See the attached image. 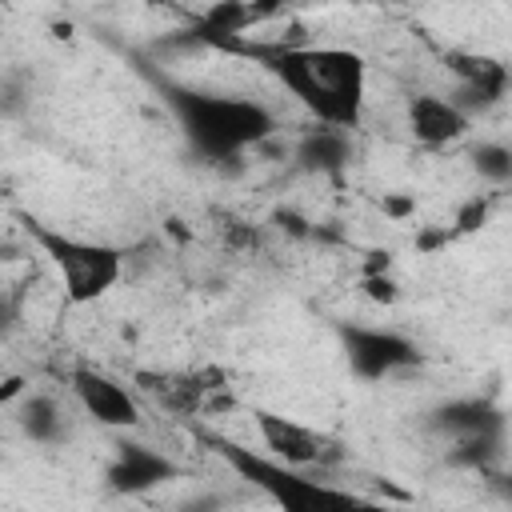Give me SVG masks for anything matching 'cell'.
<instances>
[{
    "instance_id": "6da1fadb",
    "label": "cell",
    "mask_w": 512,
    "mask_h": 512,
    "mask_svg": "<svg viewBox=\"0 0 512 512\" xmlns=\"http://www.w3.org/2000/svg\"><path fill=\"white\" fill-rule=\"evenodd\" d=\"M240 56H252L320 128L352 132L368 104V60L336 44H296V40H248Z\"/></svg>"
},
{
    "instance_id": "9a60e30c",
    "label": "cell",
    "mask_w": 512,
    "mask_h": 512,
    "mask_svg": "<svg viewBox=\"0 0 512 512\" xmlns=\"http://www.w3.org/2000/svg\"><path fill=\"white\" fill-rule=\"evenodd\" d=\"M468 164H472V172H476L484 184H492V188H504V184L512 180V148H508L504 140H480V144L468 152Z\"/></svg>"
},
{
    "instance_id": "8fae6325",
    "label": "cell",
    "mask_w": 512,
    "mask_h": 512,
    "mask_svg": "<svg viewBox=\"0 0 512 512\" xmlns=\"http://www.w3.org/2000/svg\"><path fill=\"white\" fill-rule=\"evenodd\" d=\"M12 424L20 428V436L36 448H60L72 436V416L60 404L56 392L44 388H28L16 404H12Z\"/></svg>"
},
{
    "instance_id": "8992f818",
    "label": "cell",
    "mask_w": 512,
    "mask_h": 512,
    "mask_svg": "<svg viewBox=\"0 0 512 512\" xmlns=\"http://www.w3.org/2000/svg\"><path fill=\"white\" fill-rule=\"evenodd\" d=\"M252 428L260 436V452L284 468H308V472H324L328 464L340 460V444L328 440L324 432L272 412V408H252Z\"/></svg>"
},
{
    "instance_id": "e0dca14e",
    "label": "cell",
    "mask_w": 512,
    "mask_h": 512,
    "mask_svg": "<svg viewBox=\"0 0 512 512\" xmlns=\"http://www.w3.org/2000/svg\"><path fill=\"white\" fill-rule=\"evenodd\" d=\"M488 212H492V200L488 196H472L456 208V220H452V236H468V232H480L488 224Z\"/></svg>"
},
{
    "instance_id": "9c48e42d",
    "label": "cell",
    "mask_w": 512,
    "mask_h": 512,
    "mask_svg": "<svg viewBox=\"0 0 512 512\" xmlns=\"http://www.w3.org/2000/svg\"><path fill=\"white\" fill-rule=\"evenodd\" d=\"M404 116H408L412 140L424 144V148H448V144L464 140L468 128H472V120H468L448 96H436V92H416V96H408Z\"/></svg>"
},
{
    "instance_id": "30bf717a",
    "label": "cell",
    "mask_w": 512,
    "mask_h": 512,
    "mask_svg": "<svg viewBox=\"0 0 512 512\" xmlns=\"http://www.w3.org/2000/svg\"><path fill=\"white\" fill-rule=\"evenodd\" d=\"M140 392H148L164 412L192 416L208 404L216 388H224L220 372H136Z\"/></svg>"
},
{
    "instance_id": "ffe728a7",
    "label": "cell",
    "mask_w": 512,
    "mask_h": 512,
    "mask_svg": "<svg viewBox=\"0 0 512 512\" xmlns=\"http://www.w3.org/2000/svg\"><path fill=\"white\" fill-rule=\"evenodd\" d=\"M380 208H384V216H392V220H408V216L416 212V200L404 196V192H384Z\"/></svg>"
},
{
    "instance_id": "3957f363",
    "label": "cell",
    "mask_w": 512,
    "mask_h": 512,
    "mask_svg": "<svg viewBox=\"0 0 512 512\" xmlns=\"http://www.w3.org/2000/svg\"><path fill=\"white\" fill-rule=\"evenodd\" d=\"M204 444L256 492H264L276 512H396L392 504L344 488L336 480H328L324 472H308V468H284L276 460H268L264 452L228 440V436H204Z\"/></svg>"
},
{
    "instance_id": "ac0fdd59",
    "label": "cell",
    "mask_w": 512,
    "mask_h": 512,
    "mask_svg": "<svg viewBox=\"0 0 512 512\" xmlns=\"http://www.w3.org/2000/svg\"><path fill=\"white\" fill-rule=\"evenodd\" d=\"M24 296H28V292H24L20 284L0 288V340L20 328V320H24Z\"/></svg>"
},
{
    "instance_id": "5b68a950",
    "label": "cell",
    "mask_w": 512,
    "mask_h": 512,
    "mask_svg": "<svg viewBox=\"0 0 512 512\" xmlns=\"http://www.w3.org/2000/svg\"><path fill=\"white\" fill-rule=\"evenodd\" d=\"M336 340H340L348 372L364 384H380V380H392V376L412 372V368L424 364L420 344L400 328L336 320Z\"/></svg>"
},
{
    "instance_id": "7a4b0ae2",
    "label": "cell",
    "mask_w": 512,
    "mask_h": 512,
    "mask_svg": "<svg viewBox=\"0 0 512 512\" xmlns=\"http://www.w3.org/2000/svg\"><path fill=\"white\" fill-rule=\"evenodd\" d=\"M160 100L172 112L184 144L216 168L244 160V152H256L264 140L280 136V116L264 100L240 92H208L160 80Z\"/></svg>"
},
{
    "instance_id": "4fadbf2b",
    "label": "cell",
    "mask_w": 512,
    "mask_h": 512,
    "mask_svg": "<svg viewBox=\"0 0 512 512\" xmlns=\"http://www.w3.org/2000/svg\"><path fill=\"white\" fill-rule=\"evenodd\" d=\"M300 172H320V176H336L352 164V132H336V128H308L304 136H296V144L288 148Z\"/></svg>"
},
{
    "instance_id": "7402d4cb",
    "label": "cell",
    "mask_w": 512,
    "mask_h": 512,
    "mask_svg": "<svg viewBox=\"0 0 512 512\" xmlns=\"http://www.w3.org/2000/svg\"><path fill=\"white\" fill-rule=\"evenodd\" d=\"M384 272H392V256L388 252H368L360 276H384Z\"/></svg>"
},
{
    "instance_id": "2e32d148",
    "label": "cell",
    "mask_w": 512,
    "mask_h": 512,
    "mask_svg": "<svg viewBox=\"0 0 512 512\" xmlns=\"http://www.w3.org/2000/svg\"><path fill=\"white\" fill-rule=\"evenodd\" d=\"M32 108V72L4 68L0 72V120H20Z\"/></svg>"
},
{
    "instance_id": "603a6c76",
    "label": "cell",
    "mask_w": 512,
    "mask_h": 512,
    "mask_svg": "<svg viewBox=\"0 0 512 512\" xmlns=\"http://www.w3.org/2000/svg\"><path fill=\"white\" fill-rule=\"evenodd\" d=\"M24 392H28V380H24V376H8V380H0V404L20 400Z\"/></svg>"
},
{
    "instance_id": "277c9868",
    "label": "cell",
    "mask_w": 512,
    "mask_h": 512,
    "mask_svg": "<svg viewBox=\"0 0 512 512\" xmlns=\"http://www.w3.org/2000/svg\"><path fill=\"white\" fill-rule=\"evenodd\" d=\"M24 236L40 248V256L56 268L60 276V292L72 308H88L100 304L120 280H124V248L108 244V240H88V236H72L64 228H52L28 212H16Z\"/></svg>"
},
{
    "instance_id": "52a82bcc",
    "label": "cell",
    "mask_w": 512,
    "mask_h": 512,
    "mask_svg": "<svg viewBox=\"0 0 512 512\" xmlns=\"http://www.w3.org/2000/svg\"><path fill=\"white\" fill-rule=\"evenodd\" d=\"M68 392H72L76 408L108 432H136L144 424V408H140L136 392L96 364H72Z\"/></svg>"
},
{
    "instance_id": "44dd1931",
    "label": "cell",
    "mask_w": 512,
    "mask_h": 512,
    "mask_svg": "<svg viewBox=\"0 0 512 512\" xmlns=\"http://www.w3.org/2000/svg\"><path fill=\"white\" fill-rule=\"evenodd\" d=\"M448 240H452V228H424V232L416 236V252L432 256V252H440Z\"/></svg>"
},
{
    "instance_id": "5bb4252c",
    "label": "cell",
    "mask_w": 512,
    "mask_h": 512,
    "mask_svg": "<svg viewBox=\"0 0 512 512\" xmlns=\"http://www.w3.org/2000/svg\"><path fill=\"white\" fill-rule=\"evenodd\" d=\"M448 68L456 72V84H472V88L488 92L496 104L508 96L512 76H508V68H504L500 60H492V56H476V52H448Z\"/></svg>"
},
{
    "instance_id": "d6986e66",
    "label": "cell",
    "mask_w": 512,
    "mask_h": 512,
    "mask_svg": "<svg viewBox=\"0 0 512 512\" xmlns=\"http://www.w3.org/2000/svg\"><path fill=\"white\" fill-rule=\"evenodd\" d=\"M360 292L372 304H396L400 300V284H396L392 272H384V276H360Z\"/></svg>"
},
{
    "instance_id": "7c38bea8",
    "label": "cell",
    "mask_w": 512,
    "mask_h": 512,
    "mask_svg": "<svg viewBox=\"0 0 512 512\" xmlns=\"http://www.w3.org/2000/svg\"><path fill=\"white\" fill-rule=\"evenodd\" d=\"M428 428L448 436V440H464V436H488V432H508L504 412L484 400V396H456L444 400L428 412Z\"/></svg>"
},
{
    "instance_id": "ba28073f",
    "label": "cell",
    "mask_w": 512,
    "mask_h": 512,
    "mask_svg": "<svg viewBox=\"0 0 512 512\" xmlns=\"http://www.w3.org/2000/svg\"><path fill=\"white\" fill-rule=\"evenodd\" d=\"M176 476H180V464L168 452L132 436H120L104 464V488L112 496H144L160 484H172Z\"/></svg>"
}]
</instances>
